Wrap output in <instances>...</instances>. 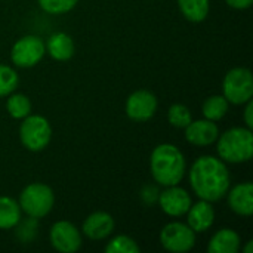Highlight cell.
Here are the masks:
<instances>
[{"mask_svg": "<svg viewBox=\"0 0 253 253\" xmlns=\"http://www.w3.org/2000/svg\"><path fill=\"white\" fill-rule=\"evenodd\" d=\"M168 120L173 127L178 129H185L191 120H193V114L190 111V108L184 104H173L170 105L169 111H168Z\"/></svg>", "mask_w": 253, "mask_h": 253, "instance_id": "cell-23", "label": "cell"}, {"mask_svg": "<svg viewBox=\"0 0 253 253\" xmlns=\"http://www.w3.org/2000/svg\"><path fill=\"white\" fill-rule=\"evenodd\" d=\"M157 200L160 209L168 216H173V218L184 216L188 212L190 206L193 205V199L188 194V191L178 185L166 187V190H163L159 194Z\"/></svg>", "mask_w": 253, "mask_h": 253, "instance_id": "cell-11", "label": "cell"}, {"mask_svg": "<svg viewBox=\"0 0 253 253\" xmlns=\"http://www.w3.org/2000/svg\"><path fill=\"white\" fill-rule=\"evenodd\" d=\"M225 3L233 9L245 10V9H249L252 6L253 0H225Z\"/></svg>", "mask_w": 253, "mask_h": 253, "instance_id": "cell-27", "label": "cell"}, {"mask_svg": "<svg viewBox=\"0 0 253 253\" xmlns=\"http://www.w3.org/2000/svg\"><path fill=\"white\" fill-rule=\"evenodd\" d=\"M230 209L239 216H252L253 213V184L242 182L227 193Z\"/></svg>", "mask_w": 253, "mask_h": 253, "instance_id": "cell-14", "label": "cell"}, {"mask_svg": "<svg viewBox=\"0 0 253 253\" xmlns=\"http://www.w3.org/2000/svg\"><path fill=\"white\" fill-rule=\"evenodd\" d=\"M222 95L233 105H243L253 96L252 71L245 67L230 70L222 82Z\"/></svg>", "mask_w": 253, "mask_h": 253, "instance_id": "cell-5", "label": "cell"}, {"mask_svg": "<svg viewBox=\"0 0 253 253\" xmlns=\"http://www.w3.org/2000/svg\"><path fill=\"white\" fill-rule=\"evenodd\" d=\"M187 215L188 227L197 234L208 231L215 222V209L211 202L200 200L190 206Z\"/></svg>", "mask_w": 253, "mask_h": 253, "instance_id": "cell-15", "label": "cell"}, {"mask_svg": "<svg viewBox=\"0 0 253 253\" xmlns=\"http://www.w3.org/2000/svg\"><path fill=\"white\" fill-rule=\"evenodd\" d=\"M243 120L246 123V127L252 129L253 127V102L252 99L246 102L245 111H243Z\"/></svg>", "mask_w": 253, "mask_h": 253, "instance_id": "cell-26", "label": "cell"}, {"mask_svg": "<svg viewBox=\"0 0 253 253\" xmlns=\"http://www.w3.org/2000/svg\"><path fill=\"white\" fill-rule=\"evenodd\" d=\"M19 208L21 212L27 213V216L40 219L49 215L55 205L53 190L42 182H33L27 185L19 194Z\"/></svg>", "mask_w": 253, "mask_h": 253, "instance_id": "cell-4", "label": "cell"}, {"mask_svg": "<svg viewBox=\"0 0 253 253\" xmlns=\"http://www.w3.org/2000/svg\"><path fill=\"white\" fill-rule=\"evenodd\" d=\"M19 139L28 151H42L50 144L52 127L44 117L30 114L22 119L19 126Z\"/></svg>", "mask_w": 253, "mask_h": 253, "instance_id": "cell-6", "label": "cell"}, {"mask_svg": "<svg viewBox=\"0 0 253 253\" xmlns=\"http://www.w3.org/2000/svg\"><path fill=\"white\" fill-rule=\"evenodd\" d=\"M46 53L44 42L33 34L24 36L10 49V61L19 68H31L37 65Z\"/></svg>", "mask_w": 253, "mask_h": 253, "instance_id": "cell-7", "label": "cell"}, {"mask_svg": "<svg viewBox=\"0 0 253 253\" xmlns=\"http://www.w3.org/2000/svg\"><path fill=\"white\" fill-rule=\"evenodd\" d=\"M114 218L107 213V212H93L90 213L84 222H83V227H82V233L93 240V242H99V240H104L107 237H110L114 231Z\"/></svg>", "mask_w": 253, "mask_h": 253, "instance_id": "cell-13", "label": "cell"}, {"mask_svg": "<svg viewBox=\"0 0 253 253\" xmlns=\"http://www.w3.org/2000/svg\"><path fill=\"white\" fill-rule=\"evenodd\" d=\"M18 73L9 65H0V98L7 96L18 87Z\"/></svg>", "mask_w": 253, "mask_h": 253, "instance_id": "cell-24", "label": "cell"}, {"mask_svg": "<svg viewBox=\"0 0 253 253\" xmlns=\"http://www.w3.org/2000/svg\"><path fill=\"white\" fill-rule=\"evenodd\" d=\"M176 3L184 18L191 22L205 21L211 10V0H176Z\"/></svg>", "mask_w": 253, "mask_h": 253, "instance_id": "cell-19", "label": "cell"}, {"mask_svg": "<svg viewBox=\"0 0 253 253\" xmlns=\"http://www.w3.org/2000/svg\"><path fill=\"white\" fill-rule=\"evenodd\" d=\"M252 246H253V243L252 242H249V243H248V246L245 248V253H252Z\"/></svg>", "mask_w": 253, "mask_h": 253, "instance_id": "cell-28", "label": "cell"}, {"mask_svg": "<svg viewBox=\"0 0 253 253\" xmlns=\"http://www.w3.org/2000/svg\"><path fill=\"white\" fill-rule=\"evenodd\" d=\"M150 169L159 185H179L185 176L187 163L182 151L173 144L157 145L150 157Z\"/></svg>", "mask_w": 253, "mask_h": 253, "instance_id": "cell-2", "label": "cell"}, {"mask_svg": "<svg viewBox=\"0 0 253 253\" xmlns=\"http://www.w3.org/2000/svg\"><path fill=\"white\" fill-rule=\"evenodd\" d=\"M105 252L107 253H139L141 248L139 245L135 242V239L120 234L113 237L107 246H105Z\"/></svg>", "mask_w": 253, "mask_h": 253, "instance_id": "cell-22", "label": "cell"}, {"mask_svg": "<svg viewBox=\"0 0 253 253\" xmlns=\"http://www.w3.org/2000/svg\"><path fill=\"white\" fill-rule=\"evenodd\" d=\"M49 240L52 248L61 253L77 252L83 242L80 230L68 221L55 222L49 231Z\"/></svg>", "mask_w": 253, "mask_h": 253, "instance_id": "cell-9", "label": "cell"}, {"mask_svg": "<svg viewBox=\"0 0 253 253\" xmlns=\"http://www.w3.org/2000/svg\"><path fill=\"white\" fill-rule=\"evenodd\" d=\"M37 3L49 15H62L73 10L79 0H37Z\"/></svg>", "mask_w": 253, "mask_h": 253, "instance_id": "cell-25", "label": "cell"}, {"mask_svg": "<svg viewBox=\"0 0 253 253\" xmlns=\"http://www.w3.org/2000/svg\"><path fill=\"white\" fill-rule=\"evenodd\" d=\"M159 101L150 90L141 89L129 95L126 101V114L133 122H147L154 117Z\"/></svg>", "mask_w": 253, "mask_h": 253, "instance_id": "cell-10", "label": "cell"}, {"mask_svg": "<svg viewBox=\"0 0 253 253\" xmlns=\"http://www.w3.org/2000/svg\"><path fill=\"white\" fill-rule=\"evenodd\" d=\"M6 110L15 120H22L31 114V101L24 93H10L6 99Z\"/></svg>", "mask_w": 253, "mask_h": 253, "instance_id": "cell-21", "label": "cell"}, {"mask_svg": "<svg viewBox=\"0 0 253 253\" xmlns=\"http://www.w3.org/2000/svg\"><path fill=\"white\" fill-rule=\"evenodd\" d=\"M218 157L231 165L246 163L253 157V133L249 127H231L216 139Z\"/></svg>", "mask_w": 253, "mask_h": 253, "instance_id": "cell-3", "label": "cell"}, {"mask_svg": "<svg viewBox=\"0 0 253 253\" xmlns=\"http://www.w3.org/2000/svg\"><path fill=\"white\" fill-rule=\"evenodd\" d=\"M188 178L194 194L200 200L211 203L224 199L231 187V176L225 162L213 156L199 157L193 163Z\"/></svg>", "mask_w": 253, "mask_h": 253, "instance_id": "cell-1", "label": "cell"}, {"mask_svg": "<svg viewBox=\"0 0 253 253\" xmlns=\"http://www.w3.org/2000/svg\"><path fill=\"white\" fill-rule=\"evenodd\" d=\"M160 243L165 251L172 253L190 252L196 245V233L182 222H169L160 231Z\"/></svg>", "mask_w": 253, "mask_h": 253, "instance_id": "cell-8", "label": "cell"}, {"mask_svg": "<svg viewBox=\"0 0 253 253\" xmlns=\"http://www.w3.org/2000/svg\"><path fill=\"white\" fill-rule=\"evenodd\" d=\"M46 46V52L50 55V58H53L55 61H68L73 58L74 55V42L73 39L65 34V33H53L49 39H47V43L44 44Z\"/></svg>", "mask_w": 253, "mask_h": 253, "instance_id": "cell-16", "label": "cell"}, {"mask_svg": "<svg viewBox=\"0 0 253 253\" xmlns=\"http://www.w3.org/2000/svg\"><path fill=\"white\" fill-rule=\"evenodd\" d=\"M219 136V127L216 122L200 119L191 120V123L185 127V139L196 147H209L216 142Z\"/></svg>", "mask_w": 253, "mask_h": 253, "instance_id": "cell-12", "label": "cell"}, {"mask_svg": "<svg viewBox=\"0 0 253 253\" xmlns=\"http://www.w3.org/2000/svg\"><path fill=\"white\" fill-rule=\"evenodd\" d=\"M21 222L19 203L7 196H0V230H12Z\"/></svg>", "mask_w": 253, "mask_h": 253, "instance_id": "cell-18", "label": "cell"}, {"mask_svg": "<svg viewBox=\"0 0 253 253\" xmlns=\"http://www.w3.org/2000/svg\"><path fill=\"white\" fill-rule=\"evenodd\" d=\"M240 236L230 228H222L216 231L209 240V253H237L240 249Z\"/></svg>", "mask_w": 253, "mask_h": 253, "instance_id": "cell-17", "label": "cell"}, {"mask_svg": "<svg viewBox=\"0 0 253 253\" xmlns=\"http://www.w3.org/2000/svg\"><path fill=\"white\" fill-rule=\"evenodd\" d=\"M228 107H230V102L225 99L224 95H212L203 102L202 113L205 119L218 122L225 117V114L228 113Z\"/></svg>", "mask_w": 253, "mask_h": 253, "instance_id": "cell-20", "label": "cell"}]
</instances>
